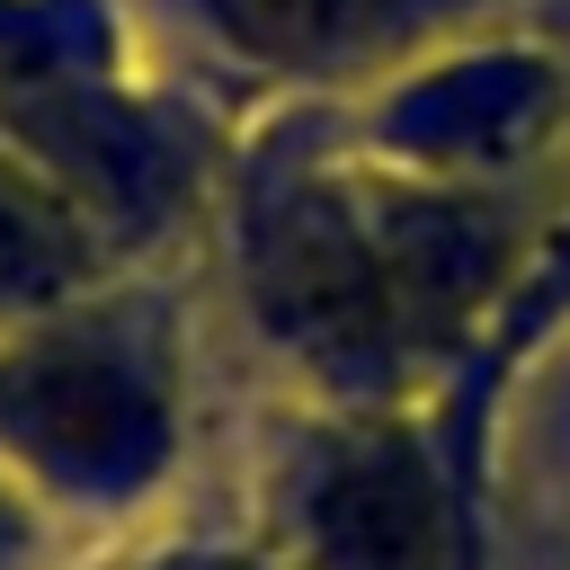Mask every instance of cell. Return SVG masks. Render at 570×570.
<instances>
[{
	"instance_id": "1",
	"label": "cell",
	"mask_w": 570,
	"mask_h": 570,
	"mask_svg": "<svg viewBox=\"0 0 570 570\" xmlns=\"http://www.w3.org/2000/svg\"><path fill=\"white\" fill-rule=\"evenodd\" d=\"M240 303L330 401L392 410L401 383L454 365L508 294V205L338 151H276L232 205Z\"/></svg>"
},
{
	"instance_id": "2",
	"label": "cell",
	"mask_w": 570,
	"mask_h": 570,
	"mask_svg": "<svg viewBox=\"0 0 570 570\" xmlns=\"http://www.w3.org/2000/svg\"><path fill=\"white\" fill-rule=\"evenodd\" d=\"M0 142L27 151L116 249L160 240L205 196V125L142 80L107 0H0Z\"/></svg>"
},
{
	"instance_id": "3",
	"label": "cell",
	"mask_w": 570,
	"mask_h": 570,
	"mask_svg": "<svg viewBox=\"0 0 570 570\" xmlns=\"http://www.w3.org/2000/svg\"><path fill=\"white\" fill-rule=\"evenodd\" d=\"M178 445L169 330L125 294H80L0 338V463L62 508H125Z\"/></svg>"
},
{
	"instance_id": "4",
	"label": "cell",
	"mask_w": 570,
	"mask_h": 570,
	"mask_svg": "<svg viewBox=\"0 0 570 570\" xmlns=\"http://www.w3.org/2000/svg\"><path fill=\"white\" fill-rule=\"evenodd\" d=\"M294 570H454V499L436 445L374 401H338L285 454V543Z\"/></svg>"
},
{
	"instance_id": "5",
	"label": "cell",
	"mask_w": 570,
	"mask_h": 570,
	"mask_svg": "<svg viewBox=\"0 0 570 570\" xmlns=\"http://www.w3.org/2000/svg\"><path fill=\"white\" fill-rule=\"evenodd\" d=\"M356 116H365L356 142L374 160L499 196L561 142L570 89L534 45H445L410 71H392L383 89H365Z\"/></svg>"
},
{
	"instance_id": "6",
	"label": "cell",
	"mask_w": 570,
	"mask_h": 570,
	"mask_svg": "<svg viewBox=\"0 0 570 570\" xmlns=\"http://www.w3.org/2000/svg\"><path fill=\"white\" fill-rule=\"evenodd\" d=\"M490 0H151V18L214 71L258 89L365 98L392 71L463 45Z\"/></svg>"
},
{
	"instance_id": "7",
	"label": "cell",
	"mask_w": 570,
	"mask_h": 570,
	"mask_svg": "<svg viewBox=\"0 0 570 570\" xmlns=\"http://www.w3.org/2000/svg\"><path fill=\"white\" fill-rule=\"evenodd\" d=\"M116 258L125 249L89 223V205L62 196L27 151L0 142V338L98 294L116 276Z\"/></svg>"
},
{
	"instance_id": "8",
	"label": "cell",
	"mask_w": 570,
	"mask_h": 570,
	"mask_svg": "<svg viewBox=\"0 0 570 570\" xmlns=\"http://www.w3.org/2000/svg\"><path fill=\"white\" fill-rule=\"evenodd\" d=\"M134 570H294L285 552H249V543H178V552H151Z\"/></svg>"
},
{
	"instance_id": "9",
	"label": "cell",
	"mask_w": 570,
	"mask_h": 570,
	"mask_svg": "<svg viewBox=\"0 0 570 570\" xmlns=\"http://www.w3.org/2000/svg\"><path fill=\"white\" fill-rule=\"evenodd\" d=\"M27 552H36V490L0 463V570H27Z\"/></svg>"
}]
</instances>
